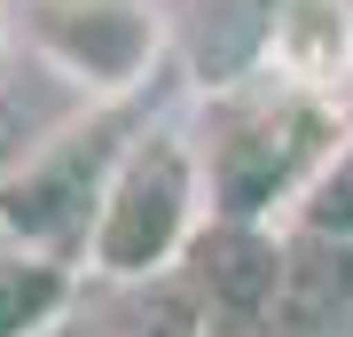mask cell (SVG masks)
I'll use <instances>...</instances> for the list:
<instances>
[{
	"mask_svg": "<svg viewBox=\"0 0 353 337\" xmlns=\"http://www.w3.org/2000/svg\"><path fill=\"white\" fill-rule=\"evenodd\" d=\"M24 150H32V125L16 118V110H0V173H8V165L24 157Z\"/></svg>",
	"mask_w": 353,
	"mask_h": 337,
	"instance_id": "30bf717a",
	"label": "cell"
},
{
	"mask_svg": "<svg viewBox=\"0 0 353 337\" xmlns=\"http://www.w3.org/2000/svg\"><path fill=\"white\" fill-rule=\"evenodd\" d=\"M8 55H16V16L0 8V71H8Z\"/></svg>",
	"mask_w": 353,
	"mask_h": 337,
	"instance_id": "8fae6325",
	"label": "cell"
},
{
	"mask_svg": "<svg viewBox=\"0 0 353 337\" xmlns=\"http://www.w3.org/2000/svg\"><path fill=\"white\" fill-rule=\"evenodd\" d=\"M345 8H353V0H345Z\"/></svg>",
	"mask_w": 353,
	"mask_h": 337,
	"instance_id": "7c38bea8",
	"label": "cell"
},
{
	"mask_svg": "<svg viewBox=\"0 0 353 337\" xmlns=\"http://www.w3.org/2000/svg\"><path fill=\"white\" fill-rule=\"evenodd\" d=\"M283 227H322V236H353V125H345V141L330 150V165L314 173V188L299 196V212H290Z\"/></svg>",
	"mask_w": 353,
	"mask_h": 337,
	"instance_id": "9c48e42d",
	"label": "cell"
},
{
	"mask_svg": "<svg viewBox=\"0 0 353 337\" xmlns=\"http://www.w3.org/2000/svg\"><path fill=\"white\" fill-rule=\"evenodd\" d=\"M204 220H212V196H204V165H196L189 118H150V125L126 134L110 181H102L79 275L110 283V290H141V283L181 267V251L196 243Z\"/></svg>",
	"mask_w": 353,
	"mask_h": 337,
	"instance_id": "7a4b0ae2",
	"label": "cell"
},
{
	"mask_svg": "<svg viewBox=\"0 0 353 337\" xmlns=\"http://www.w3.org/2000/svg\"><path fill=\"white\" fill-rule=\"evenodd\" d=\"M353 322V236L283 227V314L275 337H338Z\"/></svg>",
	"mask_w": 353,
	"mask_h": 337,
	"instance_id": "52a82bcc",
	"label": "cell"
},
{
	"mask_svg": "<svg viewBox=\"0 0 353 337\" xmlns=\"http://www.w3.org/2000/svg\"><path fill=\"white\" fill-rule=\"evenodd\" d=\"M16 39L87 102H141L173 48L157 0H24Z\"/></svg>",
	"mask_w": 353,
	"mask_h": 337,
	"instance_id": "277c9868",
	"label": "cell"
},
{
	"mask_svg": "<svg viewBox=\"0 0 353 337\" xmlns=\"http://www.w3.org/2000/svg\"><path fill=\"white\" fill-rule=\"evenodd\" d=\"M353 102L330 87H299V79L259 71L220 79L212 94L189 110L196 165H204V196L220 220H290L299 196L314 188L330 150L345 141Z\"/></svg>",
	"mask_w": 353,
	"mask_h": 337,
	"instance_id": "6da1fadb",
	"label": "cell"
},
{
	"mask_svg": "<svg viewBox=\"0 0 353 337\" xmlns=\"http://www.w3.org/2000/svg\"><path fill=\"white\" fill-rule=\"evenodd\" d=\"M79 306V259L0 236V337H48Z\"/></svg>",
	"mask_w": 353,
	"mask_h": 337,
	"instance_id": "ba28073f",
	"label": "cell"
},
{
	"mask_svg": "<svg viewBox=\"0 0 353 337\" xmlns=\"http://www.w3.org/2000/svg\"><path fill=\"white\" fill-rule=\"evenodd\" d=\"M259 63L275 79L345 94V79H353V8L345 0H267V16H259Z\"/></svg>",
	"mask_w": 353,
	"mask_h": 337,
	"instance_id": "8992f818",
	"label": "cell"
},
{
	"mask_svg": "<svg viewBox=\"0 0 353 337\" xmlns=\"http://www.w3.org/2000/svg\"><path fill=\"white\" fill-rule=\"evenodd\" d=\"M181 290H189L204 337H275L283 314V227L275 220H204L181 251Z\"/></svg>",
	"mask_w": 353,
	"mask_h": 337,
	"instance_id": "5b68a950",
	"label": "cell"
},
{
	"mask_svg": "<svg viewBox=\"0 0 353 337\" xmlns=\"http://www.w3.org/2000/svg\"><path fill=\"white\" fill-rule=\"evenodd\" d=\"M126 134H134L126 102H87L79 125H55L48 141H32L0 173V236L32 243V251H55V259H79Z\"/></svg>",
	"mask_w": 353,
	"mask_h": 337,
	"instance_id": "3957f363",
	"label": "cell"
}]
</instances>
